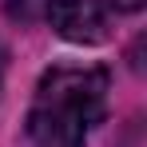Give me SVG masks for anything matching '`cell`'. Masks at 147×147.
I'll return each mask as SVG.
<instances>
[{
    "label": "cell",
    "mask_w": 147,
    "mask_h": 147,
    "mask_svg": "<svg viewBox=\"0 0 147 147\" xmlns=\"http://www.w3.org/2000/svg\"><path fill=\"white\" fill-rule=\"evenodd\" d=\"M0 76H4V48H0Z\"/></svg>",
    "instance_id": "5"
},
{
    "label": "cell",
    "mask_w": 147,
    "mask_h": 147,
    "mask_svg": "<svg viewBox=\"0 0 147 147\" xmlns=\"http://www.w3.org/2000/svg\"><path fill=\"white\" fill-rule=\"evenodd\" d=\"M107 107V72L60 64L40 76L28 107V139L36 147H84Z\"/></svg>",
    "instance_id": "1"
},
{
    "label": "cell",
    "mask_w": 147,
    "mask_h": 147,
    "mask_svg": "<svg viewBox=\"0 0 147 147\" xmlns=\"http://www.w3.org/2000/svg\"><path fill=\"white\" fill-rule=\"evenodd\" d=\"M52 0H8V12L16 16V20H40V16H48Z\"/></svg>",
    "instance_id": "3"
},
{
    "label": "cell",
    "mask_w": 147,
    "mask_h": 147,
    "mask_svg": "<svg viewBox=\"0 0 147 147\" xmlns=\"http://www.w3.org/2000/svg\"><path fill=\"white\" fill-rule=\"evenodd\" d=\"M111 12H135V8H143V0H103Z\"/></svg>",
    "instance_id": "4"
},
{
    "label": "cell",
    "mask_w": 147,
    "mask_h": 147,
    "mask_svg": "<svg viewBox=\"0 0 147 147\" xmlns=\"http://www.w3.org/2000/svg\"><path fill=\"white\" fill-rule=\"evenodd\" d=\"M48 20L72 44H99L111 32V8L103 0H52Z\"/></svg>",
    "instance_id": "2"
}]
</instances>
